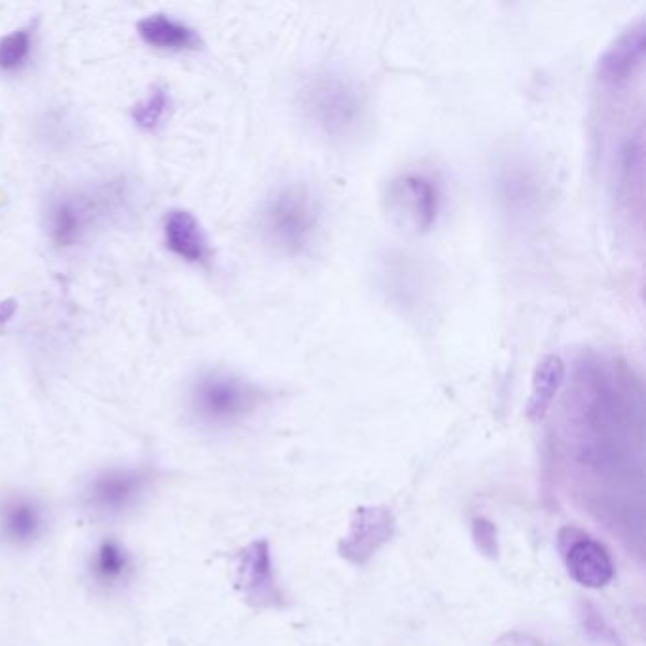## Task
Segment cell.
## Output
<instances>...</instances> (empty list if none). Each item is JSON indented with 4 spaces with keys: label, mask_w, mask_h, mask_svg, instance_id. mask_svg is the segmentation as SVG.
Returning a JSON list of instances; mask_svg holds the SVG:
<instances>
[{
    "label": "cell",
    "mask_w": 646,
    "mask_h": 646,
    "mask_svg": "<svg viewBox=\"0 0 646 646\" xmlns=\"http://www.w3.org/2000/svg\"><path fill=\"white\" fill-rule=\"evenodd\" d=\"M561 417L576 465L595 480L643 474V387L626 362L578 360Z\"/></svg>",
    "instance_id": "cell-1"
},
{
    "label": "cell",
    "mask_w": 646,
    "mask_h": 646,
    "mask_svg": "<svg viewBox=\"0 0 646 646\" xmlns=\"http://www.w3.org/2000/svg\"><path fill=\"white\" fill-rule=\"evenodd\" d=\"M319 205L302 184L281 188L268 201L262 226L275 247L290 256L302 254L319 230Z\"/></svg>",
    "instance_id": "cell-2"
},
{
    "label": "cell",
    "mask_w": 646,
    "mask_h": 646,
    "mask_svg": "<svg viewBox=\"0 0 646 646\" xmlns=\"http://www.w3.org/2000/svg\"><path fill=\"white\" fill-rule=\"evenodd\" d=\"M302 103L315 126L328 137H353L362 124V97L341 76L323 74L309 80L302 93Z\"/></svg>",
    "instance_id": "cell-3"
},
{
    "label": "cell",
    "mask_w": 646,
    "mask_h": 646,
    "mask_svg": "<svg viewBox=\"0 0 646 646\" xmlns=\"http://www.w3.org/2000/svg\"><path fill=\"white\" fill-rule=\"evenodd\" d=\"M256 389L230 374H209L194 387V408L211 425H232L254 410Z\"/></svg>",
    "instance_id": "cell-4"
},
{
    "label": "cell",
    "mask_w": 646,
    "mask_h": 646,
    "mask_svg": "<svg viewBox=\"0 0 646 646\" xmlns=\"http://www.w3.org/2000/svg\"><path fill=\"white\" fill-rule=\"evenodd\" d=\"M389 207L404 224L423 232L432 228L440 211V190L436 182L421 173H406L389 190Z\"/></svg>",
    "instance_id": "cell-5"
},
{
    "label": "cell",
    "mask_w": 646,
    "mask_h": 646,
    "mask_svg": "<svg viewBox=\"0 0 646 646\" xmlns=\"http://www.w3.org/2000/svg\"><path fill=\"white\" fill-rule=\"evenodd\" d=\"M148 482L144 470H108L88 487V506L99 514H120L139 501Z\"/></svg>",
    "instance_id": "cell-6"
},
{
    "label": "cell",
    "mask_w": 646,
    "mask_h": 646,
    "mask_svg": "<svg viewBox=\"0 0 646 646\" xmlns=\"http://www.w3.org/2000/svg\"><path fill=\"white\" fill-rule=\"evenodd\" d=\"M237 588L258 607L277 605L281 593L277 590L275 576L271 569L270 546L266 540L249 544L237 563Z\"/></svg>",
    "instance_id": "cell-7"
},
{
    "label": "cell",
    "mask_w": 646,
    "mask_h": 646,
    "mask_svg": "<svg viewBox=\"0 0 646 646\" xmlns=\"http://www.w3.org/2000/svg\"><path fill=\"white\" fill-rule=\"evenodd\" d=\"M395 518L385 508H359L351 531L341 542V556L362 565L393 537Z\"/></svg>",
    "instance_id": "cell-8"
},
{
    "label": "cell",
    "mask_w": 646,
    "mask_h": 646,
    "mask_svg": "<svg viewBox=\"0 0 646 646\" xmlns=\"http://www.w3.org/2000/svg\"><path fill=\"white\" fill-rule=\"evenodd\" d=\"M645 61V27L637 25L620 36L599 61L597 78L603 88L618 90L629 84Z\"/></svg>",
    "instance_id": "cell-9"
},
{
    "label": "cell",
    "mask_w": 646,
    "mask_h": 646,
    "mask_svg": "<svg viewBox=\"0 0 646 646\" xmlns=\"http://www.w3.org/2000/svg\"><path fill=\"white\" fill-rule=\"evenodd\" d=\"M563 557L571 578L584 588H603L614 576V565L609 552L592 537L580 535L578 539L569 542Z\"/></svg>",
    "instance_id": "cell-10"
},
{
    "label": "cell",
    "mask_w": 646,
    "mask_h": 646,
    "mask_svg": "<svg viewBox=\"0 0 646 646\" xmlns=\"http://www.w3.org/2000/svg\"><path fill=\"white\" fill-rule=\"evenodd\" d=\"M44 531L42 508L27 499H10L0 508V535L14 546H29Z\"/></svg>",
    "instance_id": "cell-11"
},
{
    "label": "cell",
    "mask_w": 646,
    "mask_h": 646,
    "mask_svg": "<svg viewBox=\"0 0 646 646\" xmlns=\"http://www.w3.org/2000/svg\"><path fill=\"white\" fill-rule=\"evenodd\" d=\"M165 241L186 262H203L209 254V241L198 218L184 209H173L165 218Z\"/></svg>",
    "instance_id": "cell-12"
},
{
    "label": "cell",
    "mask_w": 646,
    "mask_h": 646,
    "mask_svg": "<svg viewBox=\"0 0 646 646\" xmlns=\"http://www.w3.org/2000/svg\"><path fill=\"white\" fill-rule=\"evenodd\" d=\"M137 31L146 44L160 50H196L201 46V38L192 27L163 14L141 19Z\"/></svg>",
    "instance_id": "cell-13"
},
{
    "label": "cell",
    "mask_w": 646,
    "mask_h": 646,
    "mask_svg": "<svg viewBox=\"0 0 646 646\" xmlns=\"http://www.w3.org/2000/svg\"><path fill=\"white\" fill-rule=\"evenodd\" d=\"M565 381V364L556 355H548L540 360L535 374H533V387L527 404V415L533 421L542 419L550 410L561 385Z\"/></svg>",
    "instance_id": "cell-14"
},
{
    "label": "cell",
    "mask_w": 646,
    "mask_h": 646,
    "mask_svg": "<svg viewBox=\"0 0 646 646\" xmlns=\"http://www.w3.org/2000/svg\"><path fill=\"white\" fill-rule=\"evenodd\" d=\"M131 569L133 559L118 540H103L91 556V578L103 588H114L126 582Z\"/></svg>",
    "instance_id": "cell-15"
},
{
    "label": "cell",
    "mask_w": 646,
    "mask_h": 646,
    "mask_svg": "<svg viewBox=\"0 0 646 646\" xmlns=\"http://www.w3.org/2000/svg\"><path fill=\"white\" fill-rule=\"evenodd\" d=\"M84 216L82 211L71 203V201H61L57 203L52 211V235L59 245H69L82 228Z\"/></svg>",
    "instance_id": "cell-16"
},
{
    "label": "cell",
    "mask_w": 646,
    "mask_h": 646,
    "mask_svg": "<svg viewBox=\"0 0 646 646\" xmlns=\"http://www.w3.org/2000/svg\"><path fill=\"white\" fill-rule=\"evenodd\" d=\"M167 108H169L167 93L162 88H154L141 103H137L133 108V122L144 131H150L162 122Z\"/></svg>",
    "instance_id": "cell-17"
},
{
    "label": "cell",
    "mask_w": 646,
    "mask_h": 646,
    "mask_svg": "<svg viewBox=\"0 0 646 646\" xmlns=\"http://www.w3.org/2000/svg\"><path fill=\"white\" fill-rule=\"evenodd\" d=\"M31 52V35L27 31H16L0 40V69L16 71Z\"/></svg>",
    "instance_id": "cell-18"
},
{
    "label": "cell",
    "mask_w": 646,
    "mask_h": 646,
    "mask_svg": "<svg viewBox=\"0 0 646 646\" xmlns=\"http://www.w3.org/2000/svg\"><path fill=\"white\" fill-rule=\"evenodd\" d=\"M474 537L478 542V548L485 554L493 556V552H495V527L489 521H474Z\"/></svg>",
    "instance_id": "cell-19"
},
{
    "label": "cell",
    "mask_w": 646,
    "mask_h": 646,
    "mask_svg": "<svg viewBox=\"0 0 646 646\" xmlns=\"http://www.w3.org/2000/svg\"><path fill=\"white\" fill-rule=\"evenodd\" d=\"M16 311H18L16 300H0V330L12 321Z\"/></svg>",
    "instance_id": "cell-20"
}]
</instances>
